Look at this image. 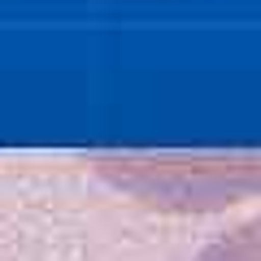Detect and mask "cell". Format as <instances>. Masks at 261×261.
I'll list each match as a JSON object with an SVG mask.
<instances>
[{
	"label": "cell",
	"instance_id": "cell-1",
	"mask_svg": "<svg viewBox=\"0 0 261 261\" xmlns=\"http://www.w3.org/2000/svg\"><path fill=\"white\" fill-rule=\"evenodd\" d=\"M196 261H261V218H248L226 235L209 240L196 252Z\"/></svg>",
	"mask_w": 261,
	"mask_h": 261
}]
</instances>
